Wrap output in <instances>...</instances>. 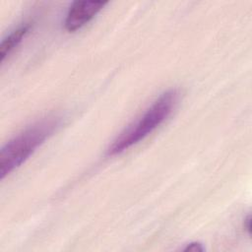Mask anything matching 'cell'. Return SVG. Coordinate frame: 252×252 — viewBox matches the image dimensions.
<instances>
[{
  "instance_id": "1",
  "label": "cell",
  "mask_w": 252,
  "mask_h": 252,
  "mask_svg": "<svg viewBox=\"0 0 252 252\" xmlns=\"http://www.w3.org/2000/svg\"><path fill=\"white\" fill-rule=\"evenodd\" d=\"M61 118L44 117L28 126L7 142L0 151V179L23 164L60 127Z\"/></svg>"
},
{
  "instance_id": "2",
  "label": "cell",
  "mask_w": 252,
  "mask_h": 252,
  "mask_svg": "<svg viewBox=\"0 0 252 252\" xmlns=\"http://www.w3.org/2000/svg\"><path fill=\"white\" fill-rule=\"evenodd\" d=\"M178 97L179 93L175 89L162 93L139 118L128 125L116 137L107 149V156L121 154L153 133L172 113Z\"/></svg>"
},
{
  "instance_id": "3",
  "label": "cell",
  "mask_w": 252,
  "mask_h": 252,
  "mask_svg": "<svg viewBox=\"0 0 252 252\" xmlns=\"http://www.w3.org/2000/svg\"><path fill=\"white\" fill-rule=\"evenodd\" d=\"M107 1H75L70 6L64 27L69 32L82 29L107 5Z\"/></svg>"
},
{
  "instance_id": "4",
  "label": "cell",
  "mask_w": 252,
  "mask_h": 252,
  "mask_svg": "<svg viewBox=\"0 0 252 252\" xmlns=\"http://www.w3.org/2000/svg\"><path fill=\"white\" fill-rule=\"evenodd\" d=\"M29 24H24L11 32L1 42L0 44V60L3 62L5 58L13 51L15 47L19 45V43L23 40L25 35L28 33L30 30Z\"/></svg>"
},
{
  "instance_id": "5",
  "label": "cell",
  "mask_w": 252,
  "mask_h": 252,
  "mask_svg": "<svg viewBox=\"0 0 252 252\" xmlns=\"http://www.w3.org/2000/svg\"><path fill=\"white\" fill-rule=\"evenodd\" d=\"M184 251H192V252H201L204 251V247L200 242H191L187 244L184 248Z\"/></svg>"
},
{
  "instance_id": "6",
  "label": "cell",
  "mask_w": 252,
  "mask_h": 252,
  "mask_svg": "<svg viewBox=\"0 0 252 252\" xmlns=\"http://www.w3.org/2000/svg\"><path fill=\"white\" fill-rule=\"evenodd\" d=\"M244 226H245L246 230L248 231V233L250 234V232H251V220H250V217H249V216H248V217H247V219L245 220Z\"/></svg>"
}]
</instances>
